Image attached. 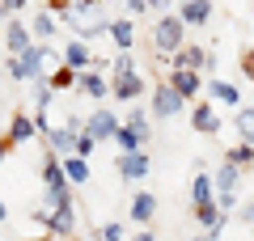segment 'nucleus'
<instances>
[{
    "label": "nucleus",
    "mask_w": 254,
    "mask_h": 241,
    "mask_svg": "<svg viewBox=\"0 0 254 241\" xmlns=\"http://www.w3.org/2000/svg\"><path fill=\"white\" fill-rule=\"evenodd\" d=\"M182 47H187V21H182L178 13L157 17V26H153V51L157 55H178Z\"/></svg>",
    "instance_id": "f257e3e1"
},
{
    "label": "nucleus",
    "mask_w": 254,
    "mask_h": 241,
    "mask_svg": "<svg viewBox=\"0 0 254 241\" xmlns=\"http://www.w3.org/2000/svg\"><path fill=\"white\" fill-rule=\"evenodd\" d=\"M182 106H187V98H182V93L174 89L170 80L153 89V115H157V119H174V115H178Z\"/></svg>",
    "instance_id": "f03ea898"
},
{
    "label": "nucleus",
    "mask_w": 254,
    "mask_h": 241,
    "mask_svg": "<svg viewBox=\"0 0 254 241\" xmlns=\"http://www.w3.org/2000/svg\"><path fill=\"white\" fill-rule=\"evenodd\" d=\"M119 127H123V123H119V119L110 115L106 106H98L89 119H85V131H89L93 140H115V135H119Z\"/></svg>",
    "instance_id": "7ed1b4c3"
},
{
    "label": "nucleus",
    "mask_w": 254,
    "mask_h": 241,
    "mask_svg": "<svg viewBox=\"0 0 254 241\" xmlns=\"http://www.w3.org/2000/svg\"><path fill=\"white\" fill-rule=\"evenodd\" d=\"M148 170H153V161H148L144 148H140V152H119V174H123L127 182H140Z\"/></svg>",
    "instance_id": "20e7f679"
},
{
    "label": "nucleus",
    "mask_w": 254,
    "mask_h": 241,
    "mask_svg": "<svg viewBox=\"0 0 254 241\" xmlns=\"http://www.w3.org/2000/svg\"><path fill=\"white\" fill-rule=\"evenodd\" d=\"M170 85H174V89H178L182 93V98H199V89H203V76H199V72H195V68H170Z\"/></svg>",
    "instance_id": "39448f33"
},
{
    "label": "nucleus",
    "mask_w": 254,
    "mask_h": 241,
    "mask_svg": "<svg viewBox=\"0 0 254 241\" xmlns=\"http://www.w3.org/2000/svg\"><path fill=\"white\" fill-rule=\"evenodd\" d=\"M68 182H72V178H68V170H64L55 157H47V165H43V186L51 190V195H68Z\"/></svg>",
    "instance_id": "423d86ee"
},
{
    "label": "nucleus",
    "mask_w": 254,
    "mask_h": 241,
    "mask_svg": "<svg viewBox=\"0 0 254 241\" xmlns=\"http://www.w3.org/2000/svg\"><path fill=\"white\" fill-rule=\"evenodd\" d=\"M110 93H115L119 102H136L140 93H144V80H140L136 72H123V76H115V80H110Z\"/></svg>",
    "instance_id": "0eeeda50"
},
{
    "label": "nucleus",
    "mask_w": 254,
    "mask_h": 241,
    "mask_svg": "<svg viewBox=\"0 0 254 241\" xmlns=\"http://www.w3.org/2000/svg\"><path fill=\"white\" fill-rule=\"evenodd\" d=\"M190 203L195 207L216 203V178H212V174H195V182H190Z\"/></svg>",
    "instance_id": "6e6552de"
},
{
    "label": "nucleus",
    "mask_w": 254,
    "mask_h": 241,
    "mask_svg": "<svg viewBox=\"0 0 254 241\" xmlns=\"http://www.w3.org/2000/svg\"><path fill=\"white\" fill-rule=\"evenodd\" d=\"M190 127H195L199 135H216V131H220L216 106H195V110H190Z\"/></svg>",
    "instance_id": "1a4fd4ad"
},
{
    "label": "nucleus",
    "mask_w": 254,
    "mask_h": 241,
    "mask_svg": "<svg viewBox=\"0 0 254 241\" xmlns=\"http://www.w3.org/2000/svg\"><path fill=\"white\" fill-rule=\"evenodd\" d=\"M34 131H38V123H34V119H26V115H13V123H9V135H4V152H9L13 144L30 140Z\"/></svg>",
    "instance_id": "9d476101"
},
{
    "label": "nucleus",
    "mask_w": 254,
    "mask_h": 241,
    "mask_svg": "<svg viewBox=\"0 0 254 241\" xmlns=\"http://www.w3.org/2000/svg\"><path fill=\"white\" fill-rule=\"evenodd\" d=\"M4 47H9V55H21V51H30V30L21 26V21H9V26H4Z\"/></svg>",
    "instance_id": "9b49d317"
},
{
    "label": "nucleus",
    "mask_w": 254,
    "mask_h": 241,
    "mask_svg": "<svg viewBox=\"0 0 254 241\" xmlns=\"http://www.w3.org/2000/svg\"><path fill=\"white\" fill-rule=\"evenodd\" d=\"M174 68H212V55L203 51V47H182L178 55H174Z\"/></svg>",
    "instance_id": "f8f14e48"
},
{
    "label": "nucleus",
    "mask_w": 254,
    "mask_h": 241,
    "mask_svg": "<svg viewBox=\"0 0 254 241\" xmlns=\"http://www.w3.org/2000/svg\"><path fill=\"white\" fill-rule=\"evenodd\" d=\"M178 17L187 21V26H203V21L212 17V0H187L178 9Z\"/></svg>",
    "instance_id": "ddd939ff"
},
{
    "label": "nucleus",
    "mask_w": 254,
    "mask_h": 241,
    "mask_svg": "<svg viewBox=\"0 0 254 241\" xmlns=\"http://www.w3.org/2000/svg\"><path fill=\"white\" fill-rule=\"evenodd\" d=\"M64 63H68V68H76V72H85L93 63V55H89V47L81 43V38H72V43L64 47Z\"/></svg>",
    "instance_id": "4468645a"
},
{
    "label": "nucleus",
    "mask_w": 254,
    "mask_h": 241,
    "mask_svg": "<svg viewBox=\"0 0 254 241\" xmlns=\"http://www.w3.org/2000/svg\"><path fill=\"white\" fill-rule=\"evenodd\" d=\"M76 144H81V135H76L72 127H60V131H51V148L64 152V157H76Z\"/></svg>",
    "instance_id": "2eb2a0df"
},
{
    "label": "nucleus",
    "mask_w": 254,
    "mask_h": 241,
    "mask_svg": "<svg viewBox=\"0 0 254 241\" xmlns=\"http://www.w3.org/2000/svg\"><path fill=\"white\" fill-rule=\"evenodd\" d=\"M110 43L119 47V51H131V43H136V30H131V21H110Z\"/></svg>",
    "instance_id": "dca6fc26"
},
{
    "label": "nucleus",
    "mask_w": 254,
    "mask_h": 241,
    "mask_svg": "<svg viewBox=\"0 0 254 241\" xmlns=\"http://www.w3.org/2000/svg\"><path fill=\"white\" fill-rule=\"evenodd\" d=\"M76 89H81V93H89V98H106V93H110V85H106V80L98 76V72H81V80H76Z\"/></svg>",
    "instance_id": "f3484780"
},
{
    "label": "nucleus",
    "mask_w": 254,
    "mask_h": 241,
    "mask_svg": "<svg viewBox=\"0 0 254 241\" xmlns=\"http://www.w3.org/2000/svg\"><path fill=\"white\" fill-rule=\"evenodd\" d=\"M208 93H212V102H225V106H237V102H242L237 85H229V80H212V85H208Z\"/></svg>",
    "instance_id": "a211bd4d"
},
{
    "label": "nucleus",
    "mask_w": 254,
    "mask_h": 241,
    "mask_svg": "<svg viewBox=\"0 0 254 241\" xmlns=\"http://www.w3.org/2000/svg\"><path fill=\"white\" fill-rule=\"evenodd\" d=\"M153 212H157V199L153 195H136V199H131V216H136L140 224L153 220Z\"/></svg>",
    "instance_id": "6ab92c4d"
},
{
    "label": "nucleus",
    "mask_w": 254,
    "mask_h": 241,
    "mask_svg": "<svg viewBox=\"0 0 254 241\" xmlns=\"http://www.w3.org/2000/svg\"><path fill=\"white\" fill-rule=\"evenodd\" d=\"M115 144H119V152H140V148H144V140H140V135L136 131H131V127H119V135H115Z\"/></svg>",
    "instance_id": "aec40b11"
},
{
    "label": "nucleus",
    "mask_w": 254,
    "mask_h": 241,
    "mask_svg": "<svg viewBox=\"0 0 254 241\" xmlns=\"http://www.w3.org/2000/svg\"><path fill=\"white\" fill-rule=\"evenodd\" d=\"M64 170H68L72 182H89V157H68V161H64Z\"/></svg>",
    "instance_id": "412c9836"
},
{
    "label": "nucleus",
    "mask_w": 254,
    "mask_h": 241,
    "mask_svg": "<svg viewBox=\"0 0 254 241\" xmlns=\"http://www.w3.org/2000/svg\"><path fill=\"white\" fill-rule=\"evenodd\" d=\"M225 161H229V165H250V161H254V144H237V148H229Z\"/></svg>",
    "instance_id": "4be33fe9"
},
{
    "label": "nucleus",
    "mask_w": 254,
    "mask_h": 241,
    "mask_svg": "<svg viewBox=\"0 0 254 241\" xmlns=\"http://www.w3.org/2000/svg\"><path fill=\"white\" fill-rule=\"evenodd\" d=\"M237 131H242V140H246V144H254V110H250V106L237 110Z\"/></svg>",
    "instance_id": "5701e85b"
},
{
    "label": "nucleus",
    "mask_w": 254,
    "mask_h": 241,
    "mask_svg": "<svg viewBox=\"0 0 254 241\" xmlns=\"http://www.w3.org/2000/svg\"><path fill=\"white\" fill-rule=\"evenodd\" d=\"M4 72H9V80H30V63L21 60V55H9V63H4Z\"/></svg>",
    "instance_id": "b1692460"
},
{
    "label": "nucleus",
    "mask_w": 254,
    "mask_h": 241,
    "mask_svg": "<svg viewBox=\"0 0 254 241\" xmlns=\"http://www.w3.org/2000/svg\"><path fill=\"white\" fill-rule=\"evenodd\" d=\"M76 80H81V72H76V68H68V63H64V68H60V72H55V76H51V85H55V89H72Z\"/></svg>",
    "instance_id": "393cba45"
},
{
    "label": "nucleus",
    "mask_w": 254,
    "mask_h": 241,
    "mask_svg": "<svg viewBox=\"0 0 254 241\" xmlns=\"http://www.w3.org/2000/svg\"><path fill=\"white\" fill-rule=\"evenodd\" d=\"M127 127H131V131H136L140 135V140H148V115H144V110H131V115H127Z\"/></svg>",
    "instance_id": "a878e982"
},
{
    "label": "nucleus",
    "mask_w": 254,
    "mask_h": 241,
    "mask_svg": "<svg viewBox=\"0 0 254 241\" xmlns=\"http://www.w3.org/2000/svg\"><path fill=\"white\" fill-rule=\"evenodd\" d=\"M34 34H38V38H51V34H55V17H51V13H38Z\"/></svg>",
    "instance_id": "bb28decb"
},
{
    "label": "nucleus",
    "mask_w": 254,
    "mask_h": 241,
    "mask_svg": "<svg viewBox=\"0 0 254 241\" xmlns=\"http://www.w3.org/2000/svg\"><path fill=\"white\" fill-rule=\"evenodd\" d=\"M110 72H115V76H123V72H136V63H131V51H119V60L110 63Z\"/></svg>",
    "instance_id": "cd10ccee"
},
{
    "label": "nucleus",
    "mask_w": 254,
    "mask_h": 241,
    "mask_svg": "<svg viewBox=\"0 0 254 241\" xmlns=\"http://www.w3.org/2000/svg\"><path fill=\"white\" fill-rule=\"evenodd\" d=\"M102 241H123V224H102Z\"/></svg>",
    "instance_id": "c85d7f7f"
},
{
    "label": "nucleus",
    "mask_w": 254,
    "mask_h": 241,
    "mask_svg": "<svg viewBox=\"0 0 254 241\" xmlns=\"http://www.w3.org/2000/svg\"><path fill=\"white\" fill-rule=\"evenodd\" d=\"M93 144H98V140H93L89 131H81V144H76V157H89V152H93Z\"/></svg>",
    "instance_id": "c756f323"
},
{
    "label": "nucleus",
    "mask_w": 254,
    "mask_h": 241,
    "mask_svg": "<svg viewBox=\"0 0 254 241\" xmlns=\"http://www.w3.org/2000/svg\"><path fill=\"white\" fill-rule=\"evenodd\" d=\"M237 220H242V224H254V199H246V203L237 207Z\"/></svg>",
    "instance_id": "7c9ffc66"
},
{
    "label": "nucleus",
    "mask_w": 254,
    "mask_h": 241,
    "mask_svg": "<svg viewBox=\"0 0 254 241\" xmlns=\"http://www.w3.org/2000/svg\"><path fill=\"white\" fill-rule=\"evenodd\" d=\"M242 72H246V76H250V80H254V47H250V51H246V55H242Z\"/></svg>",
    "instance_id": "2f4dec72"
},
{
    "label": "nucleus",
    "mask_w": 254,
    "mask_h": 241,
    "mask_svg": "<svg viewBox=\"0 0 254 241\" xmlns=\"http://www.w3.org/2000/svg\"><path fill=\"white\" fill-rule=\"evenodd\" d=\"M127 9H131V13H144V9H153V0H127Z\"/></svg>",
    "instance_id": "473e14b6"
},
{
    "label": "nucleus",
    "mask_w": 254,
    "mask_h": 241,
    "mask_svg": "<svg viewBox=\"0 0 254 241\" xmlns=\"http://www.w3.org/2000/svg\"><path fill=\"white\" fill-rule=\"evenodd\" d=\"M21 4H26V0H0V9H4V13H17Z\"/></svg>",
    "instance_id": "72a5a7b5"
},
{
    "label": "nucleus",
    "mask_w": 254,
    "mask_h": 241,
    "mask_svg": "<svg viewBox=\"0 0 254 241\" xmlns=\"http://www.w3.org/2000/svg\"><path fill=\"white\" fill-rule=\"evenodd\" d=\"M136 241H157V237H153V229H144V233H140Z\"/></svg>",
    "instance_id": "f704fd0d"
},
{
    "label": "nucleus",
    "mask_w": 254,
    "mask_h": 241,
    "mask_svg": "<svg viewBox=\"0 0 254 241\" xmlns=\"http://www.w3.org/2000/svg\"><path fill=\"white\" fill-rule=\"evenodd\" d=\"M165 4H170V0H153V9H165Z\"/></svg>",
    "instance_id": "c9c22d12"
},
{
    "label": "nucleus",
    "mask_w": 254,
    "mask_h": 241,
    "mask_svg": "<svg viewBox=\"0 0 254 241\" xmlns=\"http://www.w3.org/2000/svg\"><path fill=\"white\" fill-rule=\"evenodd\" d=\"M195 241H216V237H212V233H203V237H195Z\"/></svg>",
    "instance_id": "e433bc0d"
},
{
    "label": "nucleus",
    "mask_w": 254,
    "mask_h": 241,
    "mask_svg": "<svg viewBox=\"0 0 254 241\" xmlns=\"http://www.w3.org/2000/svg\"><path fill=\"white\" fill-rule=\"evenodd\" d=\"M60 241H72V237H60Z\"/></svg>",
    "instance_id": "4c0bfd02"
}]
</instances>
